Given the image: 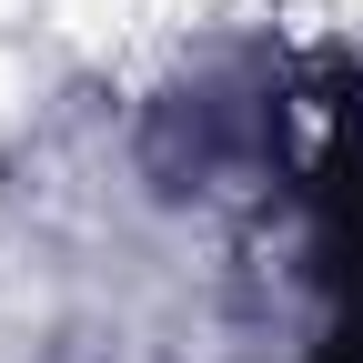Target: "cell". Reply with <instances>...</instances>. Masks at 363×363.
Wrapping results in <instances>:
<instances>
[{
	"label": "cell",
	"instance_id": "6da1fadb",
	"mask_svg": "<svg viewBox=\"0 0 363 363\" xmlns=\"http://www.w3.org/2000/svg\"><path fill=\"white\" fill-rule=\"evenodd\" d=\"M303 212L313 283H323V333L303 363H363V81L323 91V131L303 152Z\"/></svg>",
	"mask_w": 363,
	"mask_h": 363
}]
</instances>
